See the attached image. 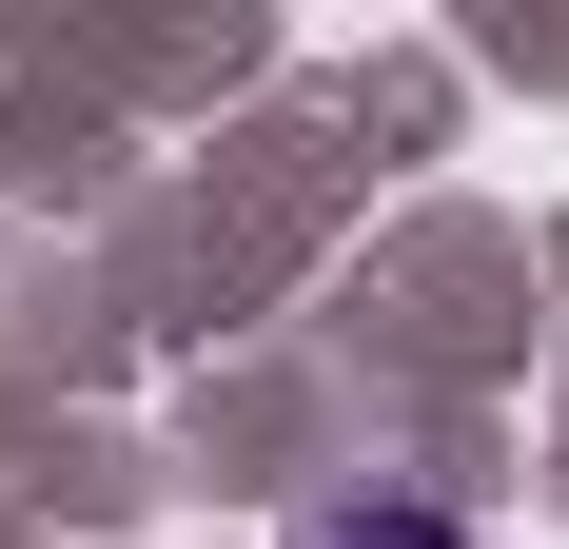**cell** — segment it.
<instances>
[{
    "instance_id": "1",
    "label": "cell",
    "mask_w": 569,
    "mask_h": 549,
    "mask_svg": "<svg viewBox=\"0 0 569 549\" xmlns=\"http://www.w3.org/2000/svg\"><path fill=\"white\" fill-rule=\"evenodd\" d=\"M295 549H471V530H452V510H315Z\"/></svg>"
}]
</instances>
